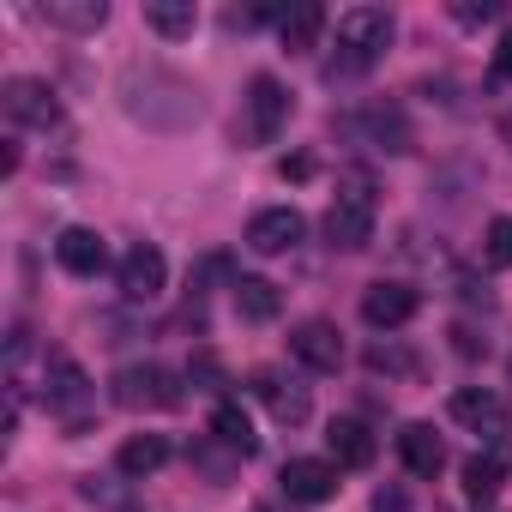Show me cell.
Here are the masks:
<instances>
[{
    "instance_id": "cell-1",
    "label": "cell",
    "mask_w": 512,
    "mask_h": 512,
    "mask_svg": "<svg viewBox=\"0 0 512 512\" xmlns=\"http://www.w3.org/2000/svg\"><path fill=\"white\" fill-rule=\"evenodd\" d=\"M386 43H392V13H380V7L344 13V19H338V55H332V67H326V79H356V73H368Z\"/></svg>"
},
{
    "instance_id": "cell-2",
    "label": "cell",
    "mask_w": 512,
    "mask_h": 512,
    "mask_svg": "<svg viewBox=\"0 0 512 512\" xmlns=\"http://www.w3.org/2000/svg\"><path fill=\"white\" fill-rule=\"evenodd\" d=\"M284 127H290V91H284V79L278 73H253L247 79V97H241L235 139L241 145H272Z\"/></svg>"
},
{
    "instance_id": "cell-3",
    "label": "cell",
    "mask_w": 512,
    "mask_h": 512,
    "mask_svg": "<svg viewBox=\"0 0 512 512\" xmlns=\"http://www.w3.org/2000/svg\"><path fill=\"white\" fill-rule=\"evenodd\" d=\"M368 235H374V187L362 175H350L338 187L332 211H326V241L344 247V253H356V247H368Z\"/></svg>"
},
{
    "instance_id": "cell-4",
    "label": "cell",
    "mask_w": 512,
    "mask_h": 512,
    "mask_svg": "<svg viewBox=\"0 0 512 512\" xmlns=\"http://www.w3.org/2000/svg\"><path fill=\"white\" fill-rule=\"evenodd\" d=\"M115 404L121 410H175L181 404V374L163 362H133L115 374Z\"/></svg>"
},
{
    "instance_id": "cell-5",
    "label": "cell",
    "mask_w": 512,
    "mask_h": 512,
    "mask_svg": "<svg viewBox=\"0 0 512 512\" xmlns=\"http://www.w3.org/2000/svg\"><path fill=\"white\" fill-rule=\"evenodd\" d=\"M0 109H7L13 127H55V121H61V97H55L49 79H7Z\"/></svg>"
},
{
    "instance_id": "cell-6",
    "label": "cell",
    "mask_w": 512,
    "mask_h": 512,
    "mask_svg": "<svg viewBox=\"0 0 512 512\" xmlns=\"http://www.w3.org/2000/svg\"><path fill=\"white\" fill-rule=\"evenodd\" d=\"M115 278H121V296H127V302H157L163 284H169V260H163L151 241H133V247L121 253Z\"/></svg>"
},
{
    "instance_id": "cell-7",
    "label": "cell",
    "mask_w": 512,
    "mask_h": 512,
    "mask_svg": "<svg viewBox=\"0 0 512 512\" xmlns=\"http://www.w3.org/2000/svg\"><path fill=\"white\" fill-rule=\"evenodd\" d=\"M452 422H464L470 434H482L488 446H500L506 440V398L488 392V386H464V392H452Z\"/></svg>"
},
{
    "instance_id": "cell-8",
    "label": "cell",
    "mask_w": 512,
    "mask_h": 512,
    "mask_svg": "<svg viewBox=\"0 0 512 512\" xmlns=\"http://www.w3.org/2000/svg\"><path fill=\"white\" fill-rule=\"evenodd\" d=\"M290 356H296L302 368H314V374H338V368H344V338H338L332 320H302V326L290 332Z\"/></svg>"
},
{
    "instance_id": "cell-9",
    "label": "cell",
    "mask_w": 512,
    "mask_h": 512,
    "mask_svg": "<svg viewBox=\"0 0 512 512\" xmlns=\"http://www.w3.org/2000/svg\"><path fill=\"white\" fill-rule=\"evenodd\" d=\"M302 235H308V217L296 205H272V211H260L247 223V247L253 253H290Z\"/></svg>"
},
{
    "instance_id": "cell-10",
    "label": "cell",
    "mask_w": 512,
    "mask_h": 512,
    "mask_svg": "<svg viewBox=\"0 0 512 512\" xmlns=\"http://www.w3.org/2000/svg\"><path fill=\"white\" fill-rule=\"evenodd\" d=\"M55 260H61V272H73V278H97V272L109 266V247H103L97 229L73 223V229L55 235Z\"/></svg>"
},
{
    "instance_id": "cell-11",
    "label": "cell",
    "mask_w": 512,
    "mask_h": 512,
    "mask_svg": "<svg viewBox=\"0 0 512 512\" xmlns=\"http://www.w3.org/2000/svg\"><path fill=\"white\" fill-rule=\"evenodd\" d=\"M344 139H368L374 151H410V121L398 109H368V115H350L338 121Z\"/></svg>"
},
{
    "instance_id": "cell-12",
    "label": "cell",
    "mask_w": 512,
    "mask_h": 512,
    "mask_svg": "<svg viewBox=\"0 0 512 512\" xmlns=\"http://www.w3.org/2000/svg\"><path fill=\"white\" fill-rule=\"evenodd\" d=\"M278 482H284V494H290V500L320 506V500H332V494H338V464H326V458H290Z\"/></svg>"
},
{
    "instance_id": "cell-13",
    "label": "cell",
    "mask_w": 512,
    "mask_h": 512,
    "mask_svg": "<svg viewBox=\"0 0 512 512\" xmlns=\"http://www.w3.org/2000/svg\"><path fill=\"white\" fill-rule=\"evenodd\" d=\"M91 404V380L73 356H49V410H61L67 422H79Z\"/></svg>"
},
{
    "instance_id": "cell-14",
    "label": "cell",
    "mask_w": 512,
    "mask_h": 512,
    "mask_svg": "<svg viewBox=\"0 0 512 512\" xmlns=\"http://www.w3.org/2000/svg\"><path fill=\"white\" fill-rule=\"evenodd\" d=\"M362 320H368L374 332H392V326L416 320V290H410V284H374V290L362 296Z\"/></svg>"
},
{
    "instance_id": "cell-15",
    "label": "cell",
    "mask_w": 512,
    "mask_h": 512,
    "mask_svg": "<svg viewBox=\"0 0 512 512\" xmlns=\"http://www.w3.org/2000/svg\"><path fill=\"white\" fill-rule=\"evenodd\" d=\"M506 470H512V446L506 440L488 446V452H476V458H464V494L470 500H494L500 482H506Z\"/></svg>"
},
{
    "instance_id": "cell-16",
    "label": "cell",
    "mask_w": 512,
    "mask_h": 512,
    "mask_svg": "<svg viewBox=\"0 0 512 512\" xmlns=\"http://www.w3.org/2000/svg\"><path fill=\"white\" fill-rule=\"evenodd\" d=\"M398 458H404V470H410V476H440L446 446H440V434H434L428 422H410V428L398 434Z\"/></svg>"
},
{
    "instance_id": "cell-17",
    "label": "cell",
    "mask_w": 512,
    "mask_h": 512,
    "mask_svg": "<svg viewBox=\"0 0 512 512\" xmlns=\"http://www.w3.org/2000/svg\"><path fill=\"white\" fill-rule=\"evenodd\" d=\"M326 446H332L338 470H368V464H374V434H368L362 422H350V416L326 428Z\"/></svg>"
},
{
    "instance_id": "cell-18",
    "label": "cell",
    "mask_w": 512,
    "mask_h": 512,
    "mask_svg": "<svg viewBox=\"0 0 512 512\" xmlns=\"http://www.w3.org/2000/svg\"><path fill=\"white\" fill-rule=\"evenodd\" d=\"M163 464H169V440H163V434H133V440H121V452H115V470L133 476V482H139V476H157Z\"/></svg>"
},
{
    "instance_id": "cell-19",
    "label": "cell",
    "mask_w": 512,
    "mask_h": 512,
    "mask_svg": "<svg viewBox=\"0 0 512 512\" xmlns=\"http://www.w3.org/2000/svg\"><path fill=\"white\" fill-rule=\"evenodd\" d=\"M37 19H49L61 31H103L109 25V7H103V0H43Z\"/></svg>"
},
{
    "instance_id": "cell-20",
    "label": "cell",
    "mask_w": 512,
    "mask_h": 512,
    "mask_svg": "<svg viewBox=\"0 0 512 512\" xmlns=\"http://www.w3.org/2000/svg\"><path fill=\"white\" fill-rule=\"evenodd\" d=\"M229 290H235L241 320H253V326H266V320L284 314V296H278V284H266V278H235Z\"/></svg>"
},
{
    "instance_id": "cell-21",
    "label": "cell",
    "mask_w": 512,
    "mask_h": 512,
    "mask_svg": "<svg viewBox=\"0 0 512 512\" xmlns=\"http://www.w3.org/2000/svg\"><path fill=\"white\" fill-rule=\"evenodd\" d=\"M211 440H223L235 458H253V446H260V440H253V422H247L241 404H217V410H211Z\"/></svg>"
},
{
    "instance_id": "cell-22",
    "label": "cell",
    "mask_w": 512,
    "mask_h": 512,
    "mask_svg": "<svg viewBox=\"0 0 512 512\" xmlns=\"http://www.w3.org/2000/svg\"><path fill=\"white\" fill-rule=\"evenodd\" d=\"M320 25H326V13L314 7V0H302V7H290V13L278 19V37H284V49H290V55H302V49H314V43H320Z\"/></svg>"
},
{
    "instance_id": "cell-23",
    "label": "cell",
    "mask_w": 512,
    "mask_h": 512,
    "mask_svg": "<svg viewBox=\"0 0 512 512\" xmlns=\"http://www.w3.org/2000/svg\"><path fill=\"white\" fill-rule=\"evenodd\" d=\"M145 25L157 37H193L199 13H193V0H145Z\"/></svg>"
},
{
    "instance_id": "cell-24",
    "label": "cell",
    "mask_w": 512,
    "mask_h": 512,
    "mask_svg": "<svg viewBox=\"0 0 512 512\" xmlns=\"http://www.w3.org/2000/svg\"><path fill=\"white\" fill-rule=\"evenodd\" d=\"M253 392H266V404H272L278 422H308V392L302 386H278V374H260Z\"/></svg>"
},
{
    "instance_id": "cell-25",
    "label": "cell",
    "mask_w": 512,
    "mask_h": 512,
    "mask_svg": "<svg viewBox=\"0 0 512 512\" xmlns=\"http://www.w3.org/2000/svg\"><path fill=\"white\" fill-rule=\"evenodd\" d=\"M482 266H488V272H506V266H512V217H494V223H488Z\"/></svg>"
},
{
    "instance_id": "cell-26",
    "label": "cell",
    "mask_w": 512,
    "mask_h": 512,
    "mask_svg": "<svg viewBox=\"0 0 512 512\" xmlns=\"http://www.w3.org/2000/svg\"><path fill=\"white\" fill-rule=\"evenodd\" d=\"M85 500H103V506H115V512L127 506V494H121V488H109L103 476H85Z\"/></svg>"
},
{
    "instance_id": "cell-27",
    "label": "cell",
    "mask_w": 512,
    "mask_h": 512,
    "mask_svg": "<svg viewBox=\"0 0 512 512\" xmlns=\"http://www.w3.org/2000/svg\"><path fill=\"white\" fill-rule=\"evenodd\" d=\"M494 85H512V31H500V49H494Z\"/></svg>"
},
{
    "instance_id": "cell-28",
    "label": "cell",
    "mask_w": 512,
    "mask_h": 512,
    "mask_svg": "<svg viewBox=\"0 0 512 512\" xmlns=\"http://www.w3.org/2000/svg\"><path fill=\"white\" fill-rule=\"evenodd\" d=\"M374 512H410V494L404 488H380L374 494Z\"/></svg>"
},
{
    "instance_id": "cell-29",
    "label": "cell",
    "mask_w": 512,
    "mask_h": 512,
    "mask_svg": "<svg viewBox=\"0 0 512 512\" xmlns=\"http://www.w3.org/2000/svg\"><path fill=\"white\" fill-rule=\"evenodd\" d=\"M500 127H506V139H512V115H506V121H500Z\"/></svg>"
}]
</instances>
